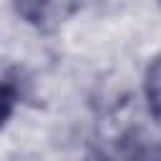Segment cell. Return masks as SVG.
I'll return each instance as SVG.
<instances>
[{
    "instance_id": "cell-3",
    "label": "cell",
    "mask_w": 161,
    "mask_h": 161,
    "mask_svg": "<svg viewBox=\"0 0 161 161\" xmlns=\"http://www.w3.org/2000/svg\"><path fill=\"white\" fill-rule=\"evenodd\" d=\"M15 101H18V91L15 86L10 83H0V126L10 118L13 108H15Z\"/></svg>"
},
{
    "instance_id": "cell-4",
    "label": "cell",
    "mask_w": 161,
    "mask_h": 161,
    "mask_svg": "<svg viewBox=\"0 0 161 161\" xmlns=\"http://www.w3.org/2000/svg\"><path fill=\"white\" fill-rule=\"evenodd\" d=\"M86 161H108V158H103V156H88Z\"/></svg>"
},
{
    "instance_id": "cell-2",
    "label": "cell",
    "mask_w": 161,
    "mask_h": 161,
    "mask_svg": "<svg viewBox=\"0 0 161 161\" xmlns=\"http://www.w3.org/2000/svg\"><path fill=\"white\" fill-rule=\"evenodd\" d=\"M143 91H146V101H148L151 113L161 121V55L151 60V65H148V70H146Z\"/></svg>"
},
{
    "instance_id": "cell-1",
    "label": "cell",
    "mask_w": 161,
    "mask_h": 161,
    "mask_svg": "<svg viewBox=\"0 0 161 161\" xmlns=\"http://www.w3.org/2000/svg\"><path fill=\"white\" fill-rule=\"evenodd\" d=\"M75 5L78 0H15L18 13L40 30L58 28L75 10Z\"/></svg>"
}]
</instances>
